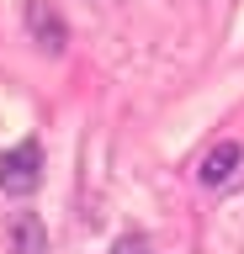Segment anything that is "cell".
<instances>
[{
    "instance_id": "obj_1",
    "label": "cell",
    "mask_w": 244,
    "mask_h": 254,
    "mask_svg": "<svg viewBox=\"0 0 244 254\" xmlns=\"http://www.w3.org/2000/svg\"><path fill=\"white\" fill-rule=\"evenodd\" d=\"M37 180H43V148H37L32 138L0 154V190H5V196H32Z\"/></svg>"
},
{
    "instance_id": "obj_2",
    "label": "cell",
    "mask_w": 244,
    "mask_h": 254,
    "mask_svg": "<svg viewBox=\"0 0 244 254\" xmlns=\"http://www.w3.org/2000/svg\"><path fill=\"white\" fill-rule=\"evenodd\" d=\"M239 159H244L239 143H218V148H207V159L196 164V180H202V186H228L234 170H239Z\"/></svg>"
},
{
    "instance_id": "obj_3",
    "label": "cell",
    "mask_w": 244,
    "mask_h": 254,
    "mask_svg": "<svg viewBox=\"0 0 244 254\" xmlns=\"http://www.w3.org/2000/svg\"><path fill=\"white\" fill-rule=\"evenodd\" d=\"M27 27L37 32V43L48 48V53H59V48H64V21L48 11V0H32V5H27Z\"/></svg>"
},
{
    "instance_id": "obj_4",
    "label": "cell",
    "mask_w": 244,
    "mask_h": 254,
    "mask_svg": "<svg viewBox=\"0 0 244 254\" xmlns=\"http://www.w3.org/2000/svg\"><path fill=\"white\" fill-rule=\"evenodd\" d=\"M11 238H16V254H48V233H43V222L32 212H21L11 222Z\"/></svg>"
}]
</instances>
